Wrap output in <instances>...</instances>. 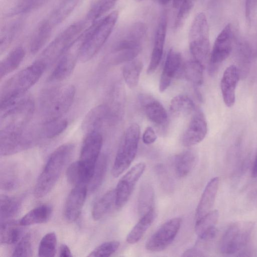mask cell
Returning a JSON list of instances; mask_svg holds the SVG:
<instances>
[{
	"label": "cell",
	"mask_w": 257,
	"mask_h": 257,
	"mask_svg": "<svg viewBox=\"0 0 257 257\" xmlns=\"http://www.w3.org/2000/svg\"><path fill=\"white\" fill-rule=\"evenodd\" d=\"M74 149L73 144L66 143L51 153L36 182L34 189L36 197L42 198L51 191L70 160Z\"/></svg>",
	"instance_id": "obj_1"
},
{
	"label": "cell",
	"mask_w": 257,
	"mask_h": 257,
	"mask_svg": "<svg viewBox=\"0 0 257 257\" xmlns=\"http://www.w3.org/2000/svg\"><path fill=\"white\" fill-rule=\"evenodd\" d=\"M47 68L44 63L36 60L9 79L1 88V107L24 95L38 81Z\"/></svg>",
	"instance_id": "obj_2"
},
{
	"label": "cell",
	"mask_w": 257,
	"mask_h": 257,
	"mask_svg": "<svg viewBox=\"0 0 257 257\" xmlns=\"http://www.w3.org/2000/svg\"><path fill=\"white\" fill-rule=\"evenodd\" d=\"M118 17V12L113 11L92 23L85 30L79 50L78 59L80 61L86 62L97 53L111 34Z\"/></svg>",
	"instance_id": "obj_3"
},
{
	"label": "cell",
	"mask_w": 257,
	"mask_h": 257,
	"mask_svg": "<svg viewBox=\"0 0 257 257\" xmlns=\"http://www.w3.org/2000/svg\"><path fill=\"white\" fill-rule=\"evenodd\" d=\"M88 22L80 21L68 26L48 45L37 60L47 67L57 62L79 40Z\"/></svg>",
	"instance_id": "obj_4"
},
{
	"label": "cell",
	"mask_w": 257,
	"mask_h": 257,
	"mask_svg": "<svg viewBox=\"0 0 257 257\" xmlns=\"http://www.w3.org/2000/svg\"><path fill=\"white\" fill-rule=\"evenodd\" d=\"M75 93L73 85L45 90L40 98L44 122L62 118L72 105Z\"/></svg>",
	"instance_id": "obj_5"
},
{
	"label": "cell",
	"mask_w": 257,
	"mask_h": 257,
	"mask_svg": "<svg viewBox=\"0 0 257 257\" xmlns=\"http://www.w3.org/2000/svg\"><path fill=\"white\" fill-rule=\"evenodd\" d=\"M120 34L114 44L113 52L117 62H128L135 59L141 50L147 34V27L143 23H135Z\"/></svg>",
	"instance_id": "obj_6"
},
{
	"label": "cell",
	"mask_w": 257,
	"mask_h": 257,
	"mask_svg": "<svg viewBox=\"0 0 257 257\" xmlns=\"http://www.w3.org/2000/svg\"><path fill=\"white\" fill-rule=\"evenodd\" d=\"M188 42L193 60L205 67L210 57L209 30L207 18L202 12L198 13L192 23Z\"/></svg>",
	"instance_id": "obj_7"
},
{
	"label": "cell",
	"mask_w": 257,
	"mask_h": 257,
	"mask_svg": "<svg viewBox=\"0 0 257 257\" xmlns=\"http://www.w3.org/2000/svg\"><path fill=\"white\" fill-rule=\"evenodd\" d=\"M103 143L100 132L86 134L78 161L81 185L89 183L93 174Z\"/></svg>",
	"instance_id": "obj_8"
},
{
	"label": "cell",
	"mask_w": 257,
	"mask_h": 257,
	"mask_svg": "<svg viewBox=\"0 0 257 257\" xmlns=\"http://www.w3.org/2000/svg\"><path fill=\"white\" fill-rule=\"evenodd\" d=\"M35 106L33 99L24 95L1 108V128H25L32 117Z\"/></svg>",
	"instance_id": "obj_9"
},
{
	"label": "cell",
	"mask_w": 257,
	"mask_h": 257,
	"mask_svg": "<svg viewBox=\"0 0 257 257\" xmlns=\"http://www.w3.org/2000/svg\"><path fill=\"white\" fill-rule=\"evenodd\" d=\"M253 227V223L250 221H238L231 224L220 241V252L227 255L245 253Z\"/></svg>",
	"instance_id": "obj_10"
},
{
	"label": "cell",
	"mask_w": 257,
	"mask_h": 257,
	"mask_svg": "<svg viewBox=\"0 0 257 257\" xmlns=\"http://www.w3.org/2000/svg\"><path fill=\"white\" fill-rule=\"evenodd\" d=\"M140 127L136 123L131 124L121 139L112 169L114 177L119 176L133 162L137 153Z\"/></svg>",
	"instance_id": "obj_11"
},
{
	"label": "cell",
	"mask_w": 257,
	"mask_h": 257,
	"mask_svg": "<svg viewBox=\"0 0 257 257\" xmlns=\"http://www.w3.org/2000/svg\"><path fill=\"white\" fill-rule=\"evenodd\" d=\"M34 137L24 129L1 128L0 153L1 156L12 155L27 150L34 144Z\"/></svg>",
	"instance_id": "obj_12"
},
{
	"label": "cell",
	"mask_w": 257,
	"mask_h": 257,
	"mask_svg": "<svg viewBox=\"0 0 257 257\" xmlns=\"http://www.w3.org/2000/svg\"><path fill=\"white\" fill-rule=\"evenodd\" d=\"M233 44V31L231 24L226 25L217 36L210 54L208 69L214 74L230 54Z\"/></svg>",
	"instance_id": "obj_13"
},
{
	"label": "cell",
	"mask_w": 257,
	"mask_h": 257,
	"mask_svg": "<svg viewBox=\"0 0 257 257\" xmlns=\"http://www.w3.org/2000/svg\"><path fill=\"white\" fill-rule=\"evenodd\" d=\"M181 223L180 217H174L166 221L148 239L145 244L146 249L151 252L165 249L175 239Z\"/></svg>",
	"instance_id": "obj_14"
},
{
	"label": "cell",
	"mask_w": 257,
	"mask_h": 257,
	"mask_svg": "<svg viewBox=\"0 0 257 257\" xmlns=\"http://www.w3.org/2000/svg\"><path fill=\"white\" fill-rule=\"evenodd\" d=\"M146 166L145 163H138L120 179L115 189V205L117 208L122 207L127 202Z\"/></svg>",
	"instance_id": "obj_15"
},
{
	"label": "cell",
	"mask_w": 257,
	"mask_h": 257,
	"mask_svg": "<svg viewBox=\"0 0 257 257\" xmlns=\"http://www.w3.org/2000/svg\"><path fill=\"white\" fill-rule=\"evenodd\" d=\"M207 133V123L204 114L200 110H197L183 134L182 143L186 147L194 146L203 140Z\"/></svg>",
	"instance_id": "obj_16"
},
{
	"label": "cell",
	"mask_w": 257,
	"mask_h": 257,
	"mask_svg": "<svg viewBox=\"0 0 257 257\" xmlns=\"http://www.w3.org/2000/svg\"><path fill=\"white\" fill-rule=\"evenodd\" d=\"M167 15L164 12L161 15L156 32L153 48L147 69L149 74L154 73L158 67L163 55L166 37Z\"/></svg>",
	"instance_id": "obj_17"
},
{
	"label": "cell",
	"mask_w": 257,
	"mask_h": 257,
	"mask_svg": "<svg viewBox=\"0 0 257 257\" xmlns=\"http://www.w3.org/2000/svg\"><path fill=\"white\" fill-rule=\"evenodd\" d=\"M240 78V72L236 65H231L224 71L221 90L224 102L227 107L232 106L235 103L236 88Z\"/></svg>",
	"instance_id": "obj_18"
},
{
	"label": "cell",
	"mask_w": 257,
	"mask_h": 257,
	"mask_svg": "<svg viewBox=\"0 0 257 257\" xmlns=\"http://www.w3.org/2000/svg\"><path fill=\"white\" fill-rule=\"evenodd\" d=\"M87 188L85 185H78L69 193L65 202L64 215L69 221H74L79 217L87 194Z\"/></svg>",
	"instance_id": "obj_19"
},
{
	"label": "cell",
	"mask_w": 257,
	"mask_h": 257,
	"mask_svg": "<svg viewBox=\"0 0 257 257\" xmlns=\"http://www.w3.org/2000/svg\"><path fill=\"white\" fill-rule=\"evenodd\" d=\"M182 63L181 54L174 49L168 51L159 82V91L164 92L170 86Z\"/></svg>",
	"instance_id": "obj_20"
},
{
	"label": "cell",
	"mask_w": 257,
	"mask_h": 257,
	"mask_svg": "<svg viewBox=\"0 0 257 257\" xmlns=\"http://www.w3.org/2000/svg\"><path fill=\"white\" fill-rule=\"evenodd\" d=\"M139 100L147 117L152 122L158 125H162L166 122L167 113L159 101L147 94L139 95Z\"/></svg>",
	"instance_id": "obj_21"
},
{
	"label": "cell",
	"mask_w": 257,
	"mask_h": 257,
	"mask_svg": "<svg viewBox=\"0 0 257 257\" xmlns=\"http://www.w3.org/2000/svg\"><path fill=\"white\" fill-rule=\"evenodd\" d=\"M219 184V178H212L207 184L197 205L195 213L196 222L211 211Z\"/></svg>",
	"instance_id": "obj_22"
},
{
	"label": "cell",
	"mask_w": 257,
	"mask_h": 257,
	"mask_svg": "<svg viewBox=\"0 0 257 257\" xmlns=\"http://www.w3.org/2000/svg\"><path fill=\"white\" fill-rule=\"evenodd\" d=\"M109 114V107L105 104L94 107L87 113L81 124V128L86 134L100 132L103 123Z\"/></svg>",
	"instance_id": "obj_23"
},
{
	"label": "cell",
	"mask_w": 257,
	"mask_h": 257,
	"mask_svg": "<svg viewBox=\"0 0 257 257\" xmlns=\"http://www.w3.org/2000/svg\"><path fill=\"white\" fill-rule=\"evenodd\" d=\"M71 48L57 61L56 66L49 77V81L58 82L66 79L72 72L78 59L79 51H71Z\"/></svg>",
	"instance_id": "obj_24"
},
{
	"label": "cell",
	"mask_w": 257,
	"mask_h": 257,
	"mask_svg": "<svg viewBox=\"0 0 257 257\" xmlns=\"http://www.w3.org/2000/svg\"><path fill=\"white\" fill-rule=\"evenodd\" d=\"M218 218V210H214L196 222L195 230L200 240L207 242L215 238L217 233L216 225Z\"/></svg>",
	"instance_id": "obj_25"
},
{
	"label": "cell",
	"mask_w": 257,
	"mask_h": 257,
	"mask_svg": "<svg viewBox=\"0 0 257 257\" xmlns=\"http://www.w3.org/2000/svg\"><path fill=\"white\" fill-rule=\"evenodd\" d=\"M197 161V154L192 150H187L176 155L173 163L176 175L179 178L187 176L194 168Z\"/></svg>",
	"instance_id": "obj_26"
},
{
	"label": "cell",
	"mask_w": 257,
	"mask_h": 257,
	"mask_svg": "<svg viewBox=\"0 0 257 257\" xmlns=\"http://www.w3.org/2000/svg\"><path fill=\"white\" fill-rule=\"evenodd\" d=\"M24 226L20 221L9 220L1 222V244H12L19 241L23 233Z\"/></svg>",
	"instance_id": "obj_27"
},
{
	"label": "cell",
	"mask_w": 257,
	"mask_h": 257,
	"mask_svg": "<svg viewBox=\"0 0 257 257\" xmlns=\"http://www.w3.org/2000/svg\"><path fill=\"white\" fill-rule=\"evenodd\" d=\"M53 28L48 19L40 23L31 40L30 49L32 54L37 53L43 47L51 35Z\"/></svg>",
	"instance_id": "obj_28"
},
{
	"label": "cell",
	"mask_w": 257,
	"mask_h": 257,
	"mask_svg": "<svg viewBox=\"0 0 257 257\" xmlns=\"http://www.w3.org/2000/svg\"><path fill=\"white\" fill-rule=\"evenodd\" d=\"M155 218V211L153 208L141 217L139 221L127 234L126 241L131 244L137 243L151 226Z\"/></svg>",
	"instance_id": "obj_29"
},
{
	"label": "cell",
	"mask_w": 257,
	"mask_h": 257,
	"mask_svg": "<svg viewBox=\"0 0 257 257\" xmlns=\"http://www.w3.org/2000/svg\"><path fill=\"white\" fill-rule=\"evenodd\" d=\"M52 213V207L49 204H44L32 209L19 221L23 226L43 223L49 220Z\"/></svg>",
	"instance_id": "obj_30"
},
{
	"label": "cell",
	"mask_w": 257,
	"mask_h": 257,
	"mask_svg": "<svg viewBox=\"0 0 257 257\" xmlns=\"http://www.w3.org/2000/svg\"><path fill=\"white\" fill-rule=\"evenodd\" d=\"M25 56V49L21 46L17 47L11 51L0 63V78L11 73L21 64Z\"/></svg>",
	"instance_id": "obj_31"
},
{
	"label": "cell",
	"mask_w": 257,
	"mask_h": 257,
	"mask_svg": "<svg viewBox=\"0 0 257 257\" xmlns=\"http://www.w3.org/2000/svg\"><path fill=\"white\" fill-rule=\"evenodd\" d=\"M143 68L142 62L136 58L127 62L124 66L122 75L130 88H134L138 85Z\"/></svg>",
	"instance_id": "obj_32"
},
{
	"label": "cell",
	"mask_w": 257,
	"mask_h": 257,
	"mask_svg": "<svg viewBox=\"0 0 257 257\" xmlns=\"http://www.w3.org/2000/svg\"><path fill=\"white\" fill-rule=\"evenodd\" d=\"M47 0H11L7 14L15 16L30 12L42 7Z\"/></svg>",
	"instance_id": "obj_33"
},
{
	"label": "cell",
	"mask_w": 257,
	"mask_h": 257,
	"mask_svg": "<svg viewBox=\"0 0 257 257\" xmlns=\"http://www.w3.org/2000/svg\"><path fill=\"white\" fill-rule=\"evenodd\" d=\"M205 67L196 61L187 62L183 66V73L186 79L191 82L196 89L203 83V72Z\"/></svg>",
	"instance_id": "obj_34"
},
{
	"label": "cell",
	"mask_w": 257,
	"mask_h": 257,
	"mask_svg": "<svg viewBox=\"0 0 257 257\" xmlns=\"http://www.w3.org/2000/svg\"><path fill=\"white\" fill-rule=\"evenodd\" d=\"M80 0H63L50 16L48 20L54 27L63 22L73 11Z\"/></svg>",
	"instance_id": "obj_35"
},
{
	"label": "cell",
	"mask_w": 257,
	"mask_h": 257,
	"mask_svg": "<svg viewBox=\"0 0 257 257\" xmlns=\"http://www.w3.org/2000/svg\"><path fill=\"white\" fill-rule=\"evenodd\" d=\"M0 217L1 222L11 220L19 212L21 201L17 197L3 195L1 196Z\"/></svg>",
	"instance_id": "obj_36"
},
{
	"label": "cell",
	"mask_w": 257,
	"mask_h": 257,
	"mask_svg": "<svg viewBox=\"0 0 257 257\" xmlns=\"http://www.w3.org/2000/svg\"><path fill=\"white\" fill-rule=\"evenodd\" d=\"M154 191L149 183L142 184L138 198V211L141 216L145 214L153 207Z\"/></svg>",
	"instance_id": "obj_37"
},
{
	"label": "cell",
	"mask_w": 257,
	"mask_h": 257,
	"mask_svg": "<svg viewBox=\"0 0 257 257\" xmlns=\"http://www.w3.org/2000/svg\"><path fill=\"white\" fill-rule=\"evenodd\" d=\"M115 190H111L106 192L93 206L92 216L94 220H98L103 218L110 210L113 204L115 203Z\"/></svg>",
	"instance_id": "obj_38"
},
{
	"label": "cell",
	"mask_w": 257,
	"mask_h": 257,
	"mask_svg": "<svg viewBox=\"0 0 257 257\" xmlns=\"http://www.w3.org/2000/svg\"><path fill=\"white\" fill-rule=\"evenodd\" d=\"M22 26L20 20H14L6 25L1 34L0 52L2 54L6 50L19 34Z\"/></svg>",
	"instance_id": "obj_39"
},
{
	"label": "cell",
	"mask_w": 257,
	"mask_h": 257,
	"mask_svg": "<svg viewBox=\"0 0 257 257\" xmlns=\"http://www.w3.org/2000/svg\"><path fill=\"white\" fill-rule=\"evenodd\" d=\"M195 108L193 101L188 95L179 94L172 98L170 105V110L174 113H190Z\"/></svg>",
	"instance_id": "obj_40"
},
{
	"label": "cell",
	"mask_w": 257,
	"mask_h": 257,
	"mask_svg": "<svg viewBox=\"0 0 257 257\" xmlns=\"http://www.w3.org/2000/svg\"><path fill=\"white\" fill-rule=\"evenodd\" d=\"M107 166V157L103 155L99 157L93 174L89 183L90 192L96 191L101 185L106 173Z\"/></svg>",
	"instance_id": "obj_41"
},
{
	"label": "cell",
	"mask_w": 257,
	"mask_h": 257,
	"mask_svg": "<svg viewBox=\"0 0 257 257\" xmlns=\"http://www.w3.org/2000/svg\"><path fill=\"white\" fill-rule=\"evenodd\" d=\"M67 125V120L62 118L44 122L42 134L47 139L54 138L61 134Z\"/></svg>",
	"instance_id": "obj_42"
},
{
	"label": "cell",
	"mask_w": 257,
	"mask_h": 257,
	"mask_svg": "<svg viewBox=\"0 0 257 257\" xmlns=\"http://www.w3.org/2000/svg\"><path fill=\"white\" fill-rule=\"evenodd\" d=\"M57 238L54 232H49L42 238L38 248L39 256H54L56 253Z\"/></svg>",
	"instance_id": "obj_43"
},
{
	"label": "cell",
	"mask_w": 257,
	"mask_h": 257,
	"mask_svg": "<svg viewBox=\"0 0 257 257\" xmlns=\"http://www.w3.org/2000/svg\"><path fill=\"white\" fill-rule=\"evenodd\" d=\"M196 0H184L179 7V10L174 23V28L178 30L185 23L192 10Z\"/></svg>",
	"instance_id": "obj_44"
},
{
	"label": "cell",
	"mask_w": 257,
	"mask_h": 257,
	"mask_svg": "<svg viewBox=\"0 0 257 257\" xmlns=\"http://www.w3.org/2000/svg\"><path fill=\"white\" fill-rule=\"evenodd\" d=\"M19 185V179L15 170L8 168V170L1 171V188L5 190L15 189Z\"/></svg>",
	"instance_id": "obj_45"
},
{
	"label": "cell",
	"mask_w": 257,
	"mask_h": 257,
	"mask_svg": "<svg viewBox=\"0 0 257 257\" xmlns=\"http://www.w3.org/2000/svg\"><path fill=\"white\" fill-rule=\"evenodd\" d=\"M120 243L117 241H109L104 242L94 248L89 256H109L118 248Z\"/></svg>",
	"instance_id": "obj_46"
},
{
	"label": "cell",
	"mask_w": 257,
	"mask_h": 257,
	"mask_svg": "<svg viewBox=\"0 0 257 257\" xmlns=\"http://www.w3.org/2000/svg\"><path fill=\"white\" fill-rule=\"evenodd\" d=\"M117 0H97L90 8L91 15L96 18L109 11L116 4Z\"/></svg>",
	"instance_id": "obj_47"
},
{
	"label": "cell",
	"mask_w": 257,
	"mask_h": 257,
	"mask_svg": "<svg viewBox=\"0 0 257 257\" xmlns=\"http://www.w3.org/2000/svg\"><path fill=\"white\" fill-rule=\"evenodd\" d=\"M32 255V247L31 235L27 234L19 240L13 252L12 256H31Z\"/></svg>",
	"instance_id": "obj_48"
},
{
	"label": "cell",
	"mask_w": 257,
	"mask_h": 257,
	"mask_svg": "<svg viewBox=\"0 0 257 257\" xmlns=\"http://www.w3.org/2000/svg\"><path fill=\"white\" fill-rule=\"evenodd\" d=\"M66 177L68 181L74 186L81 185L78 161L72 163L66 170Z\"/></svg>",
	"instance_id": "obj_49"
},
{
	"label": "cell",
	"mask_w": 257,
	"mask_h": 257,
	"mask_svg": "<svg viewBox=\"0 0 257 257\" xmlns=\"http://www.w3.org/2000/svg\"><path fill=\"white\" fill-rule=\"evenodd\" d=\"M257 13V0H245V16L248 24H251Z\"/></svg>",
	"instance_id": "obj_50"
},
{
	"label": "cell",
	"mask_w": 257,
	"mask_h": 257,
	"mask_svg": "<svg viewBox=\"0 0 257 257\" xmlns=\"http://www.w3.org/2000/svg\"><path fill=\"white\" fill-rule=\"evenodd\" d=\"M157 135L153 127L148 126L145 130L142 140L146 145H151L154 143L157 140Z\"/></svg>",
	"instance_id": "obj_51"
},
{
	"label": "cell",
	"mask_w": 257,
	"mask_h": 257,
	"mask_svg": "<svg viewBox=\"0 0 257 257\" xmlns=\"http://www.w3.org/2000/svg\"><path fill=\"white\" fill-rule=\"evenodd\" d=\"M203 251L198 247H192L186 249L182 254L183 256H204Z\"/></svg>",
	"instance_id": "obj_52"
},
{
	"label": "cell",
	"mask_w": 257,
	"mask_h": 257,
	"mask_svg": "<svg viewBox=\"0 0 257 257\" xmlns=\"http://www.w3.org/2000/svg\"><path fill=\"white\" fill-rule=\"evenodd\" d=\"M59 256L62 257H71L72 256L71 252L68 246L62 244L60 247Z\"/></svg>",
	"instance_id": "obj_53"
},
{
	"label": "cell",
	"mask_w": 257,
	"mask_h": 257,
	"mask_svg": "<svg viewBox=\"0 0 257 257\" xmlns=\"http://www.w3.org/2000/svg\"><path fill=\"white\" fill-rule=\"evenodd\" d=\"M251 175L253 178H257V153L252 168Z\"/></svg>",
	"instance_id": "obj_54"
},
{
	"label": "cell",
	"mask_w": 257,
	"mask_h": 257,
	"mask_svg": "<svg viewBox=\"0 0 257 257\" xmlns=\"http://www.w3.org/2000/svg\"><path fill=\"white\" fill-rule=\"evenodd\" d=\"M184 1V0H173V8L175 9L179 8Z\"/></svg>",
	"instance_id": "obj_55"
},
{
	"label": "cell",
	"mask_w": 257,
	"mask_h": 257,
	"mask_svg": "<svg viewBox=\"0 0 257 257\" xmlns=\"http://www.w3.org/2000/svg\"><path fill=\"white\" fill-rule=\"evenodd\" d=\"M159 3L162 5H166L168 4L170 0H157Z\"/></svg>",
	"instance_id": "obj_56"
},
{
	"label": "cell",
	"mask_w": 257,
	"mask_h": 257,
	"mask_svg": "<svg viewBox=\"0 0 257 257\" xmlns=\"http://www.w3.org/2000/svg\"><path fill=\"white\" fill-rule=\"evenodd\" d=\"M136 1H138V2H141V1H142L143 0H136Z\"/></svg>",
	"instance_id": "obj_57"
}]
</instances>
